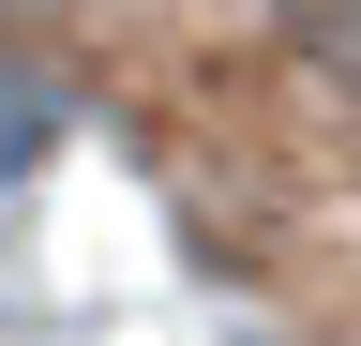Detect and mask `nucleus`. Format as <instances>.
<instances>
[{
    "instance_id": "2",
    "label": "nucleus",
    "mask_w": 361,
    "mask_h": 346,
    "mask_svg": "<svg viewBox=\"0 0 361 346\" xmlns=\"http://www.w3.org/2000/svg\"><path fill=\"white\" fill-rule=\"evenodd\" d=\"M45 136H61V121H45V91H30V75H0V181H30Z\"/></svg>"
},
{
    "instance_id": "1",
    "label": "nucleus",
    "mask_w": 361,
    "mask_h": 346,
    "mask_svg": "<svg viewBox=\"0 0 361 346\" xmlns=\"http://www.w3.org/2000/svg\"><path fill=\"white\" fill-rule=\"evenodd\" d=\"M271 30H286L301 75H331V91L361 106V0H271Z\"/></svg>"
}]
</instances>
